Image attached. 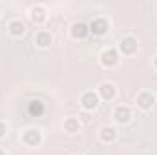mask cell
Wrapping results in <instances>:
<instances>
[{
	"instance_id": "cell-20",
	"label": "cell",
	"mask_w": 157,
	"mask_h": 155,
	"mask_svg": "<svg viewBox=\"0 0 157 155\" xmlns=\"http://www.w3.org/2000/svg\"><path fill=\"white\" fill-rule=\"evenodd\" d=\"M71 155H80V153H71Z\"/></svg>"
},
{
	"instance_id": "cell-9",
	"label": "cell",
	"mask_w": 157,
	"mask_h": 155,
	"mask_svg": "<svg viewBox=\"0 0 157 155\" xmlns=\"http://www.w3.org/2000/svg\"><path fill=\"white\" fill-rule=\"evenodd\" d=\"M70 35H71V39H75V40H84L90 35V28H88L86 22H80V20L73 22L70 26Z\"/></svg>"
},
{
	"instance_id": "cell-11",
	"label": "cell",
	"mask_w": 157,
	"mask_h": 155,
	"mask_svg": "<svg viewBox=\"0 0 157 155\" xmlns=\"http://www.w3.org/2000/svg\"><path fill=\"white\" fill-rule=\"evenodd\" d=\"M99 141L104 144H112L117 141V128L115 126H102L99 130Z\"/></svg>"
},
{
	"instance_id": "cell-4",
	"label": "cell",
	"mask_w": 157,
	"mask_h": 155,
	"mask_svg": "<svg viewBox=\"0 0 157 155\" xmlns=\"http://www.w3.org/2000/svg\"><path fill=\"white\" fill-rule=\"evenodd\" d=\"M137 49H139V42H137V39L133 35H126V37H122L121 42H119V53L124 55V57L135 55Z\"/></svg>"
},
{
	"instance_id": "cell-17",
	"label": "cell",
	"mask_w": 157,
	"mask_h": 155,
	"mask_svg": "<svg viewBox=\"0 0 157 155\" xmlns=\"http://www.w3.org/2000/svg\"><path fill=\"white\" fill-rule=\"evenodd\" d=\"M7 131H9V126H7L4 120H0V139H4V137L7 135Z\"/></svg>"
},
{
	"instance_id": "cell-2",
	"label": "cell",
	"mask_w": 157,
	"mask_h": 155,
	"mask_svg": "<svg viewBox=\"0 0 157 155\" xmlns=\"http://www.w3.org/2000/svg\"><path fill=\"white\" fill-rule=\"evenodd\" d=\"M20 141H22V144H26L29 148H39L42 144V141H44V135H42V131L39 128L31 126V128H26L20 133Z\"/></svg>"
},
{
	"instance_id": "cell-16",
	"label": "cell",
	"mask_w": 157,
	"mask_h": 155,
	"mask_svg": "<svg viewBox=\"0 0 157 155\" xmlns=\"http://www.w3.org/2000/svg\"><path fill=\"white\" fill-rule=\"evenodd\" d=\"M78 120H80V124H90L91 122V113L90 112H80L78 113Z\"/></svg>"
},
{
	"instance_id": "cell-7",
	"label": "cell",
	"mask_w": 157,
	"mask_h": 155,
	"mask_svg": "<svg viewBox=\"0 0 157 155\" xmlns=\"http://www.w3.org/2000/svg\"><path fill=\"white\" fill-rule=\"evenodd\" d=\"M155 102H157V99L152 91H141V93L135 97V104H137V108H139L141 112H150V110L155 106Z\"/></svg>"
},
{
	"instance_id": "cell-6",
	"label": "cell",
	"mask_w": 157,
	"mask_h": 155,
	"mask_svg": "<svg viewBox=\"0 0 157 155\" xmlns=\"http://www.w3.org/2000/svg\"><path fill=\"white\" fill-rule=\"evenodd\" d=\"M97 95H99L101 100L110 102V100H113V99L117 97V86H115L113 82H110V80H104V82L99 84V88H97Z\"/></svg>"
},
{
	"instance_id": "cell-3",
	"label": "cell",
	"mask_w": 157,
	"mask_h": 155,
	"mask_svg": "<svg viewBox=\"0 0 157 155\" xmlns=\"http://www.w3.org/2000/svg\"><path fill=\"white\" fill-rule=\"evenodd\" d=\"M80 108H82V112H90V113H93L97 108H99V104H101V99H99V95H97V91H84L82 95H80Z\"/></svg>"
},
{
	"instance_id": "cell-13",
	"label": "cell",
	"mask_w": 157,
	"mask_h": 155,
	"mask_svg": "<svg viewBox=\"0 0 157 155\" xmlns=\"http://www.w3.org/2000/svg\"><path fill=\"white\" fill-rule=\"evenodd\" d=\"M51 44H53V35H51L49 31H46V29L37 31V35H35V46H37V47L46 49V47H49Z\"/></svg>"
},
{
	"instance_id": "cell-12",
	"label": "cell",
	"mask_w": 157,
	"mask_h": 155,
	"mask_svg": "<svg viewBox=\"0 0 157 155\" xmlns=\"http://www.w3.org/2000/svg\"><path fill=\"white\" fill-rule=\"evenodd\" d=\"M7 33H9L13 39H20V37H24V33H26V24H24L22 20L15 18V20H11V22L7 24Z\"/></svg>"
},
{
	"instance_id": "cell-8",
	"label": "cell",
	"mask_w": 157,
	"mask_h": 155,
	"mask_svg": "<svg viewBox=\"0 0 157 155\" xmlns=\"http://www.w3.org/2000/svg\"><path fill=\"white\" fill-rule=\"evenodd\" d=\"M113 122L119 124V126H122V124H128L130 120H132V110H130V106H124V104H121L117 106L115 110H113Z\"/></svg>"
},
{
	"instance_id": "cell-15",
	"label": "cell",
	"mask_w": 157,
	"mask_h": 155,
	"mask_svg": "<svg viewBox=\"0 0 157 155\" xmlns=\"http://www.w3.org/2000/svg\"><path fill=\"white\" fill-rule=\"evenodd\" d=\"M28 112H29V115H42L44 113V104L40 102V100H31L29 104H28Z\"/></svg>"
},
{
	"instance_id": "cell-10",
	"label": "cell",
	"mask_w": 157,
	"mask_h": 155,
	"mask_svg": "<svg viewBox=\"0 0 157 155\" xmlns=\"http://www.w3.org/2000/svg\"><path fill=\"white\" fill-rule=\"evenodd\" d=\"M46 18H48V11H46L44 6L35 4V6L29 9V20H31L33 24H37V26H39V24H44Z\"/></svg>"
},
{
	"instance_id": "cell-14",
	"label": "cell",
	"mask_w": 157,
	"mask_h": 155,
	"mask_svg": "<svg viewBox=\"0 0 157 155\" xmlns=\"http://www.w3.org/2000/svg\"><path fill=\"white\" fill-rule=\"evenodd\" d=\"M80 120H78V117H66L64 119V122H62V128H64V131L68 133V135H75L80 131Z\"/></svg>"
},
{
	"instance_id": "cell-19",
	"label": "cell",
	"mask_w": 157,
	"mask_h": 155,
	"mask_svg": "<svg viewBox=\"0 0 157 155\" xmlns=\"http://www.w3.org/2000/svg\"><path fill=\"white\" fill-rule=\"evenodd\" d=\"M0 155H7V153H6V152H4V150H2V148H0Z\"/></svg>"
},
{
	"instance_id": "cell-18",
	"label": "cell",
	"mask_w": 157,
	"mask_h": 155,
	"mask_svg": "<svg viewBox=\"0 0 157 155\" xmlns=\"http://www.w3.org/2000/svg\"><path fill=\"white\" fill-rule=\"evenodd\" d=\"M154 70H155V71H157V55H155V57H154Z\"/></svg>"
},
{
	"instance_id": "cell-5",
	"label": "cell",
	"mask_w": 157,
	"mask_h": 155,
	"mask_svg": "<svg viewBox=\"0 0 157 155\" xmlns=\"http://www.w3.org/2000/svg\"><path fill=\"white\" fill-rule=\"evenodd\" d=\"M88 28H90V33H93L95 37H102L110 31V22L104 17H93Z\"/></svg>"
},
{
	"instance_id": "cell-1",
	"label": "cell",
	"mask_w": 157,
	"mask_h": 155,
	"mask_svg": "<svg viewBox=\"0 0 157 155\" xmlns=\"http://www.w3.org/2000/svg\"><path fill=\"white\" fill-rule=\"evenodd\" d=\"M99 62H101V66L106 68V70L117 68L119 62H121V53H119V49H115V47H104V49L101 51V55H99Z\"/></svg>"
}]
</instances>
